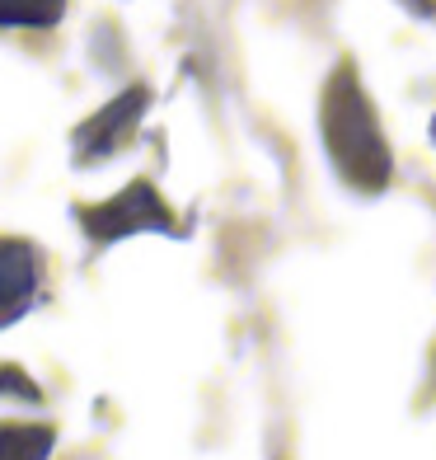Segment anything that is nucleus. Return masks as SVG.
Wrapping results in <instances>:
<instances>
[{"label": "nucleus", "mask_w": 436, "mask_h": 460, "mask_svg": "<svg viewBox=\"0 0 436 460\" xmlns=\"http://www.w3.org/2000/svg\"><path fill=\"white\" fill-rule=\"evenodd\" d=\"M319 128H324V146H328V155H334L338 174L352 188H362V193H380L394 174V155H389L380 118L371 109V99H366L352 66H338L334 80L324 85Z\"/></svg>", "instance_id": "nucleus-1"}, {"label": "nucleus", "mask_w": 436, "mask_h": 460, "mask_svg": "<svg viewBox=\"0 0 436 460\" xmlns=\"http://www.w3.org/2000/svg\"><path fill=\"white\" fill-rule=\"evenodd\" d=\"M80 226L90 230L94 240H122V235H136V230H179L174 212L160 202V193L145 179H136L132 188H122L113 202L103 207H85L80 212Z\"/></svg>", "instance_id": "nucleus-2"}, {"label": "nucleus", "mask_w": 436, "mask_h": 460, "mask_svg": "<svg viewBox=\"0 0 436 460\" xmlns=\"http://www.w3.org/2000/svg\"><path fill=\"white\" fill-rule=\"evenodd\" d=\"M38 296V254L24 240H0V329L14 324Z\"/></svg>", "instance_id": "nucleus-3"}, {"label": "nucleus", "mask_w": 436, "mask_h": 460, "mask_svg": "<svg viewBox=\"0 0 436 460\" xmlns=\"http://www.w3.org/2000/svg\"><path fill=\"white\" fill-rule=\"evenodd\" d=\"M141 109H145V90H127L118 103H109L99 118H90L85 128H80V155L85 160H94V155H109V151H118L122 146V137H127L132 128H136V118H141Z\"/></svg>", "instance_id": "nucleus-4"}, {"label": "nucleus", "mask_w": 436, "mask_h": 460, "mask_svg": "<svg viewBox=\"0 0 436 460\" xmlns=\"http://www.w3.org/2000/svg\"><path fill=\"white\" fill-rule=\"evenodd\" d=\"M57 432L38 423H5L0 428V460H48Z\"/></svg>", "instance_id": "nucleus-5"}, {"label": "nucleus", "mask_w": 436, "mask_h": 460, "mask_svg": "<svg viewBox=\"0 0 436 460\" xmlns=\"http://www.w3.org/2000/svg\"><path fill=\"white\" fill-rule=\"evenodd\" d=\"M66 0H0V29H52Z\"/></svg>", "instance_id": "nucleus-6"}, {"label": "nucleus", "mask_w": 436, "mask_h": 460, "mask_svg": "<svg viewBox=\"0 0 436 460\" xmlns=\"http://www.w3.org/2000/svg\"><path fill=\"white\" fill-rule=\"evenodd\" d=\"M408 5H413V10H418V14H427V0H408Z\"/></svg>", "instance_id": "nucleus-7"}, {"label": "nucleus", "mask_w": 436, "mask_h": 460, "mask_svg": "<svg viewBox=\"0 0 436 460\" xmlns=\"http://www.w3.org/2000/svg\"><path fill=\"white\" fill-rule=\"evenodd\" d=\"M432 146H436V118H432Z\"/></svg>", "instance_id": "nucleus-8"}]
</instances>
